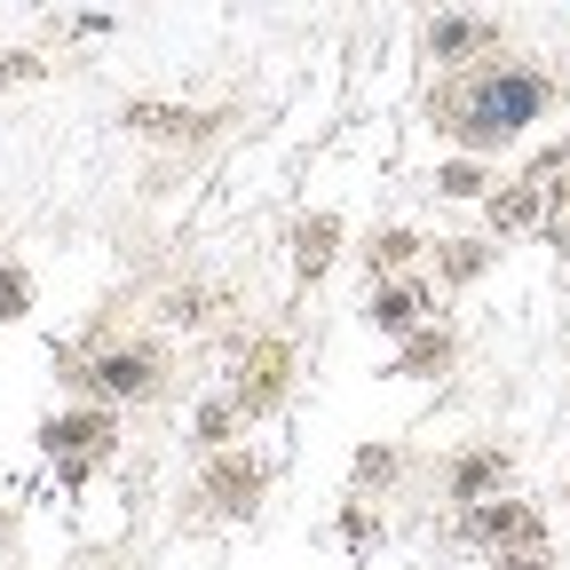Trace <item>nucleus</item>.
Here are the masks:
<instances>
[{
    "instance_id": "f257e3e1",
    "label": "nucleus",
    "mask_w": 570,
    "mask_h": 570,
    "mask_svg": "<svg viewBox=\"0 0 570 570\" xmlns=\"http://www.w3.org/2000/svg\"><path fill=\"white\" fill-rule=\"evenodd\" d=\"M570 104V80L547 71L539 56H483L468 71H436L428 88V119L452 151H475V159H508L531 127H547L554 111Z\"/></svg>"
},
{
    "instance_id": "f03ea898",
    "label": "nucleus",
    "mask_w": 570,
    "mask_h": 570,
    "mask_svg": "<svg viewBox=\"0 0 570 570\" xmlns=\"http://www.w3.org/2000/svg\"><path fill=\"white\" fill-rule=\"evenodd\" d=\"M167 348L151 333H119V341H96L88 356H71V389L96 396V404H159L167 396Z\"/></svg>"
},
{
    "instance_id": "7ed1b4c3",
    "label": "nucleus",
    "mask_w": 570,
    "mask_h": 570,
    "mask_svg": "<svg viewBox=\"0 0 570 570\" xmlns=\"http://www.w3.org/2000/svg\"><path fill=\"white\" fill-rule=\"evenodd\" d=\"M499 48H508V24L491 9H428L420 32H412V56L428 63V80H436V71H468Z\"/></svg>"
},
{
    "instance_id": "20e7f679",
    "label": "nucleus",
    "mask_w": 570,
    "mask_h": 570,
    "mask_svg": "<svg viewBox=\"0 0 570 570\" xmlns=\"http://www.w3.org/2000/svg\"><path fill=\"white\" fill-rule=\"evenodd\" d=\"M40 452L80 483V475H96L111 452H119V404H96V396H80L71 412H56V420H40Z\"/></svg>"
},
{
    "instance_id": "39448f33",
    "label": "nucleus",
    "mask_w": 570,
    "mask_h": 570,
    "mask_svg": "<svg viewBox=\"0 0 570 570\" xmlns=\"http://www.w3.org/2000/svg\"><path fill=\"white\" fill-rule=\"evenodd\" d=\"M269 499V460L246 452V444H223V452H198V508L223 515V523H254Z\"/></svg>"
},
{
    "instance_id": "423d86ee",
    "label": "nucleus",
    "mask_w": 570,
    "mask_h": 570,
    "mask_svg": "<svg viewBox=\"0 0 570 570\" xmlns=\"http://www.w3.org/2000/svg\"><path fill=\"white\" fill-rule=\"evenodd\" d=\"M294 341L285 333H262L246 356H238V373H230V396H238V412L246 420H277L285 412V396H294Z\"/></svg>"
},
{
    "instance_id": "0eeeda50",
    "label": "nucleus",
    "mask_w": 570,
    "mask_h": 570,
    "mask_svg": "<svg viewBox=\"0 0 570 570\" xmlns=\"http://www.w3.org/2000/svg\"><path fill=\"white\" fill-rule=\"evenodd\" d=\"M531 539H547V508L523 499V491H491V499H475V508H460V547H475V554L531 547Z\"/></svg>"
},
{
    "instance_id": "6e6552de",
    "label": "nucleus",
    "mask_w": 570,
    "mask_h": 570,
    "mask_svg": "<svg viewBox=\"0 0 570 570\" xmlns=\"http://www.w3.org/2000/svg\"><path fill=\"white\" fill-rule=\"evenodd\" d=\"M428 483H436L444 508H475L491 491H515V452L508 444H460V452H444L428 468Z\"/></svg>"
},
{
    "instance_id": "1a4fd4ad",
    "label": "nucleus",
    "mask_w": 570,
    "mask_h": 570,
    "mask_svg": "<svg viewBox=\"0 0 570 570\" xmlns=\"http://www.w3.org/2000/svg\"><path fill=\"white\" fill-rule=\"evenodd\" d=\"M428 317H436V277H428V269H404V277H373L365 285V325L381 341H404Z\"/></svg>"
},
{
    "instance_id": "9d476101",
    "label": "nucleus",
    "mask_w": 570,
    "mask_h": 570,
    "mask_svg": "<svg viewBox=\"0 0 570 570\" xmlns=\"http://www.w3.org/2000/svg\"><path fill=\"white\" fill-rule=\"evenodd\" d=\"M119 127L135 142H175V151H190V142H214L230 127V111H190V104H151V96H135L119 111Z\"/></svg>"
},
{
    "instance_id": "9b49d317",
    "label": "nucleus",
    "mask_w": 570,
    "mask_h": 570,
    "mask_svg": "<svg viewBox=\"0 0 570 570\" xmlns=\"http://www.w3.org/2000/svg\"><path fill=\"white\" fill-rule=\"evenodd\" d=\"M341 254H348V214H333V206H309L302 223L285 230V262H294V285H325Z\"/></svg>"
},
{
    "instance_id": "f8f14e48",
    "label": "nucleus",
    "mask_w": 570,
    "mask_h": 570,
    "mask_svg": "<svg viewBox=\"0 0 570 570\" xmlns=\"http://www.w3.org/2000/svg\"><path fill=\"white\" fill-rule=\"evenodd\" d=\"M499 269V238L491 230H460V238H428V277L460 294V285H483Z\"/></svg>"
},
{
    "instance_id": "ddd939ff",
    "label": "nucleus",
    "mask_w": 570,
    "mask_h": 570,
    "mask_svg": "<svg viewBox=\"0 0 570 570\" xmlns=\"http://www.w3.org/2000/svg\"><path fill=\"white\" fill-rule=\"evenodd\" d=\"M452 365H460V325L452 317H428L420 333H404L396 341V381H452Z\"/></svg>"
},
{
    "instance_id": "4468645a",
    "label": "nucleus",
    "mask_w": 570,
    "mask_h": 570,
    "mask_svg": "<svg viewBox=\"0 0 570 570\" xmlns=\"http://www.w3.org/2000/svg\"><path fill=\"white\" fill-rule=\"evenodd\" d=\"M539 223H547V183L539 175H515V183H499L483 198V230L491 238H531Z\"/></svg>"
},
{
    "instance_id": "2eb2a0df",
    "label": "nucleus",
    "mask_w": 570,
    "mask_h": 570,
    "mask_svg": "<svg viewBox=\"0 0 570 570\" xmlns=\"http://www.w3.org/2000/svg\"><path fill=\"white\" fill-rule=\"evenodd\" d=\"M356 262H365V277H404V269H428V238L412 223H381V230H365Z\"/></svg>"
},
{
    "instance_id": "dca6fc26",
    "label": "nucleus",
    "mask_w": 570,
    "mask_h": 570,
    "mask_svg": "<svg viewBox=\"0 0 570 570\" xmlns=\"http://www.w3.org/2000/svg\"><path fill=\"white\" fill-rule=\"evenodd\" d=\"M246 428H254V420L238 412V396H230V389H214V396H198V404H190V444H198V452L246 444Z\"/></svg>"
},
{
    "instance_id": "f3484780",
    "label": "nucleus",
    "mask_w": 570,
    "mask_h": 570,
    "mask_svg": "<svg viewBox=\"0 0 570 570\" xmlns=\"http://www.w3.org/2000/svg\"><path fill=\"white\" fill-rule=\"evenodd\" d=\"M428 190H436V198H491V190H499V175H491V159H475V151H452L436 175H428Z\"/></svg>"
},
{
    "instance_id": "a211bd4d",
    "label": "nucleus",
    "mask_w": 570,
    "mask_h": 570,
    "mask_svg": "<svg viewBox=\"0 0 570 570\" xmlns=\"http://www.w3.org/2000/svg\"><path fill=\"white\" fill-rule=\"evenodd\" d=\"M396 475H404V452H396V444H356V452H348V491L381 499Z\"/></svg>"
},
{
    "instance_id": "6ab92c4d",
    "label": "nucleus",
    "mask_w": 570,
    "mask_h": 570,
    "mask_svg": "<svg viewBox=\"0 0 570 570\" xmlns=\"http://www.w3.org/2000/svg\"><path fill=\"white\" fill-rule=\"evenodd\" d=\"M17 317H32V277L17 262H0V325H17Z\"/></svg>"
},
{
    "instance_id": "aec40b11",
    "label": "nucleus",
    "mask_w": 570,
    "mask_h": 570,
    "mask_svg": "<svg viewBox=\"0 0 570 570\" xmlns=\"http://www.w3.org/2000/svg\"><path fill=\"white\" fill-rule=\"evenodd\" d=\"M341 539H356V547H373V539H381V515H373V499H365V491L348 499V515H341Z\"/></svg>"
},
{
    "instance_id": "412c9836",
    "label": "nucleus",
    "mask_w": 570,
    "mask_h": 570,
    "mask_svg": "<svg viewBox=\"0 0 570 570\" xmlns=\"http://www.w3.org/2000/svg\"><path fill=\"white\" fill-rule=\"evenodd\" d=\"M491 570H554V547H547V539H531V547H499Z\"/></svg>"
},
{
    "instance_id": "4be33fe9",
    "label": "nucleus",
    "mask_w": 570,
    "mask_h": 570,
    "mask_svg": "<svg viewBox=\"0 0 570 570\" xmlns=\"http://www.w3.org/2000/svg\"><path fill=\"white\" fill-rule=\"evenodd\" d=\"M214 294H198V285H183V294H167V325H206Z\"/></svg>"
},
{
    "instance_id": "5701e85b",
    "label": "nucleus",
    "mask_w": 570,
    "mask_h": 570,
    "mask_svg": "<svg viewBox=\"0 0 570 570\" xmlns=\"http://www.w3.org/2000/svg\"><path fill=\"white\" fill-rule=\"evenodd\" d=\"M539 238H547V254H570V206H554V214H547Z\"/></svg>"
},
{
    "instance_id": "b1692460",
    "label": "nucleus",
    "mask_w": 570,
    "mask_h": 570,
    "mask_svg": "<svg viewBox=\"0 0 570 570\" xmlns=\"http://www.w3.org/2000/svg\"><path fill=\"white\" fill-rule=\"evenodd\" d=\"M554 206H570V167H562V175H547V214H554Z\"/></svg>"
},
{
    "instance_id": "393cba45",
    "label": "nucleus",
    "mask_w": 570,
    "mask_h": 570,
    "mask_svg": "<svg viewBox=\"0 0 570 570\" xmlns=\"http://www.w3.org/2000/svg\"><path fill=\"white\" fill-rule=\"evenodd\" d=\"M0 531H9V515H0Z\"/></svg>"
},
{
    "instance_id": "a878e982",
    "label": "nucleus",
    "mask_w": 570,
    "mask_h": 570,
    "mask_svg": "<svg viewBox=\"0 0 570 570\" xmlns=\"http://www.w3.org/2000/svg\"><path fill=\"white\" fill-rule=\"evenodd\" d=\"M562 499H570V483H562Z\"/></svg>"
}]
</instances>
